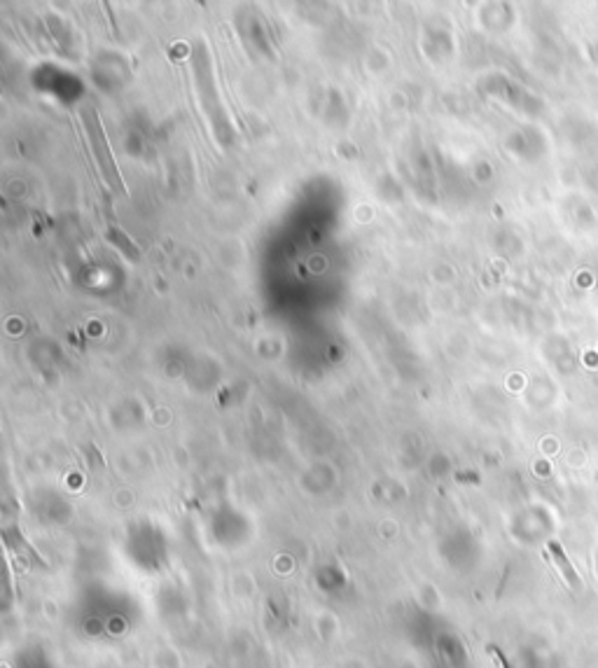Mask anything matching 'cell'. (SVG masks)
<instances>
[{"label": "cell", "mask_w": 598, "mask_h": 668, "mask_svg": "<svg viewBox=\"0 0 598 668\" xmlns=\"http://www.w3.org/2000/svg\"><path fill=\"white\" fill-rule=\"evenodd\" d=\"M84 117H87V128H91L93 133H96V138L91 136V148H101L98 150V159H101V166H103V171H106V178H108V183L110 185H117L119 190H124V185H122V178H119V173H117V168H115V157H103V150H106V136H103V128H101V124H98V117H96V113L93 110H84Z\"/></svg>", "instance_id": "6da1fadb"}, {"label": "cell", "mask_w": 598, "mask_h": 668, "mask_svg": "<svg viewBox=\"0 0 598 668\" xmlns=\"http://www.w3.org/2000/svg\"><path fill=\"white\" fill-rule=\"evenodd\" d=\"M547 550H549V554H552V559H554V563H557V568L561 570V575H563V580L568 582V584L572 587V589H579V575H577V570L572 568V563L568 561V556L563 554V550H561V545L557 542V540H549L547 542Z\"/></svg>", "instance_id": "7a4b0ae2"}, {"label": "cell", "mask_w": 598, "mask_h": 668, "mask_svg": "<svg viewBox=\"0 0 598 668\" xmlns=\"http://www.w3.org/2000/svg\"><path fill=\"white\" fill-rule=\"evenodd\" d=\"M493 654H495V659H498V662H500V666H502V668H510L507 659L502 657V652H500V649H495V647H493Z\"/></svg>", "instance_id": "3957f363"}]
</instances>
